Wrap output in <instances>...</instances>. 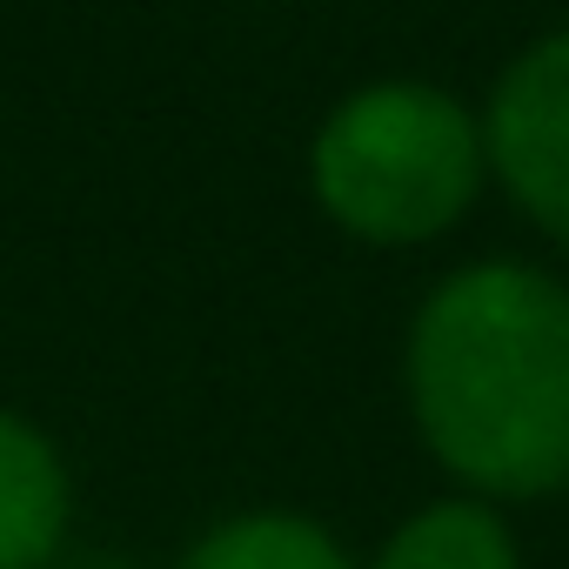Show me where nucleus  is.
Listing matches in <instances>:
<instances>
[{
	"label": "nucleus",
	"instance_id": "1",
	"mask_svg": "<svg viewBox=\"0 0 569 569\" xmlns=\"http://www.w3.org/2000/svg\"><path fill=\"white\" fill-rule=\"evenodd\" d=\"M409 416L482 502L569 489V289L529 261L442 274L409 322Z\"/></svg>",
	"mask_w": 569,
	"mask_h": 569
},
{
	"label": "nucleus",
	"instance_id": "2",
	"mask_svg": "<svg viewBox=\"0 0 569 569\" xmlns=\"http://www.w3.org/2000/svg\"><path fill=\"white\" fill-rule=\"evenodd\" d=\"M489 174L482 121L436 81H369L329 108L309 141L316 208L369 248L449 234Z\"/></svg>",
	"mask_w": 569,
	"mask_h": 569
},
{
	"label": "nucleus",
	"instance_id": "3",
	"mask_svg": "<svg viewBox=\"0 0 569 569\" xmlns=\"http://www.w3.org/2000/svg\"><path fill=\"white\" fill-rule=\"evenodd\" d=\"M489 174L509 188V201L569 248V28L522 48L482 114Z\"/></svg>",
	"mask_w": 569,
	"mask_h": 569
},
{
	"label": "nucleus",
	"instance_id": "4",
	"mask_svg": "<svg viewBox=\"0 0 569 569\" xmlns=\"http://www.w3.org/2000/svg\"><path fill=\"white\" fill-rule=\"evenodd\" d=\"M74 516L61 449L14 409H0V569H48Z\"/></svg>",
	"mask_w": 569,
	"mask_h": 569
},
{
	"label": "nucleus",
	"instance_id": "5",
	"mask_svg": "<svg viewBox=\"0 0 569 569\" xmlns=\"http://www.w3.org/2000/svg\"><path fill=\"white\" fill-rule=\"evenodd\" d=\"M369 569H522L516 529L502 522L496 502L482 496H442L429 509H416Z\"/></svg>",
	"mask_w": 569,
	"mask_h": 569
},
{
	"label": "nucleus",
	"instance_id": "6",
	"mask_svg": "<svg viewBox=\"0 0 569 569\" xmlns=\"http://www.w3.org/2000/svg\"><path fill=\"white\" fill-rule=\"evenodd\" d=\"M181 569H356L349 549L296 509H241L228 522H214Z\"/></svg>",
	"mask_w": 569,
	"mask_h": 569
}]
</instances>
